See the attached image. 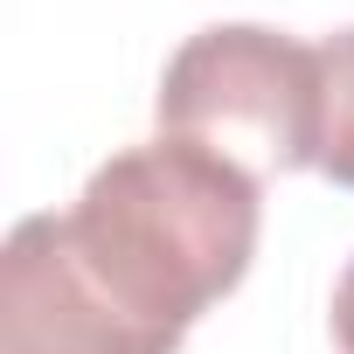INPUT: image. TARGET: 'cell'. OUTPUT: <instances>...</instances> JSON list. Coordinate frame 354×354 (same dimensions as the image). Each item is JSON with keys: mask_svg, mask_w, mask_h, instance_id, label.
Returning <instances> with one entry per match:
<instances>
[{"mask_svg": "<svg viewBox=\"0 0 354 354\" xmlns=\"http://www.w3.org/2000/svg\"><path fill=\"white\" fill-rule=\"evenodd\" d=\"M153 118L257 181L319 167V49L257 21H216L167 56Z\"/></svg>", "mask_w": 354, "mask_h": 354, "instance_id": "cell-2", "label": "cell"}, {"mask_svg": "<svg viewBox=\"0 0 354 354\" xmlns=\"http://www.w3.org/2000/svg\"><path fill=\"white\" fill-rule=\"evenodd\" d=\"M257 174L195 146V139H139L111 153L70 216L56 223V250L77 285L153 354H181L195 319L230 299L257 257Z\"/></svg>", "mask_w": 354, "mask_h": 354, "instance_id": "cell-1", "label": "cell"}, {"mask_svg": "<svg viewBox=\"0 0 354 354\" xmlns=\"http://www.w3.org/2000/svg\"><path fill=\"white\" fill-rule=\"evenodd\" d=\"M333 347L354 354V257H347V271H340V285H333Z\"/></svg>", "mask_w": 354, "mask_h": 354, "instance_id": "cell-4", "label": "cell"}, {"mask_svg": "<svg viewBox=\"0 0 354 354\" xmlns=\"http://www.w3.org/2000/svg\"><path fill=\"white\" fill-rule=\"evenodd\" d=\"M319 174L354 188V28L319 42Z\"/></svg>", "mask_w": 354, "mask_h": 354, "instance_id": "cell-3", "label": "cell"}]
</instances>
